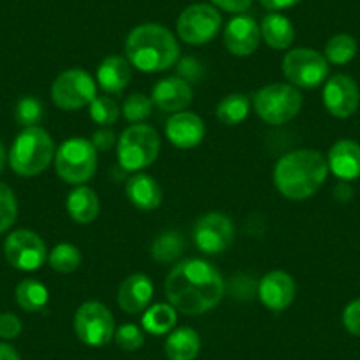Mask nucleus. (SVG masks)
<instances>
[{"label": "nucleus", "instance_id": "f257e3e1", "mask_svg": "<svg viewBox=\"0 0 360 360\" xmlns=\"http://www.w3.org/2000/svg\"><path fill=\"white\" fill-rule=\"evenodd\" d=\"M169 304L182 314H203L214 309L224 295L219 270L205 259L191 258L176 263L165 281Z\"/></svg>", "mask_w": 360, "mask_h": 360}, {"label": "nucleus", "instance_id": "f03ea898", "mask_svg": "<svg viewBox=\"0 0 360 360\" xmlns=\"http://www.w3.org/2000/svg\"><path fill=\"white\" fill-rule=\"evenodd\" d=\"M328 175L327 159L313 148H299L283 155L274 166V186L285 198L307 200L318 193Z\"/></svg>", "mask_w": 360, "mask_h": 360}, {"label": "nucleus", "instance_id": "7ed1b4c3", "mask_svg": "<svg viewBox=\"0 0 360 360\" xmlns=\"http://www.w3.org/2000/svg\"><path fill=\"white\" fill-rule=\"evenodd\" d=\"M126 58L143 72H161L173 68L180 58L175 36L159 23L134 27L126 39Z\"/></svg>", "mask_w": 360, "mask_h": 360}, {"label": "nucleus", "instance_id": "20e7f679", "mask_svg": "<svg viewBox=\"0 0 360 360\" xmlns=\"http://www.w3.org/2000/svg\"><path fill=\"white\" fill-rule=\"evenodd\" d=\"M53 138L43 127H23L9 150V165L20 176H34L43 173L55 159Z\"/></svg>", "mask_w": 360, "mask_h": 360}, {"label": "nucleus", "instance_id": "39448f33", "mask_svg": "<svg viewBox=\"0 0 360 360\" xmlns=\"http://www.w3.org/2000/svg\"><path fill=\"white\" fill-rule=\"evenodd\" d=\"M255 112L270 126H283L295 119L302 110V94L290 83H270L252 98Z\"/></svg>", "mask_w": 360, "mask_h": 360}, {"label": "nucleus", "instance_id": "423d86ee", "mask_svg": "<svg viewBox=\"0 0 360 360\" xmlns=\"http://www.w3.org/2000/svg\"><path fill=\"white\" fill-rule=\"evenodd\" d=\"M161 140L154 127L147 124H133L117 140V158L126 172H141L158 159Z\"/></svg>", "mask_w": 360, "mask_h": 360}, {"label": "nucleus", "instance_id": "0eeeda50", "mask_svg": "<svg viewBox=\"0 0 360 360\" xmlns=\"http://www.w3.org/2000/svg\"><path fill=\"white\" fill-rule=\"evenodd\" d=\"M55 169L64 182L83 186L96 175L98 169V150L90 140L69 138L55 152Z\"/></svg>", "mask_w": 360, "mask_h": 360}, {"label": "nucleus", "instance_id": "6e6552de", "mask_svg": "<svg viewBox=\"0 0 360 360\" xmlns=\"http://www.w3.org/2000/svg\"><path fill=\"white\" fill-rule=\"evenodd\" d=\"M94 78L83 69H68L60 72L51 85V101L65 112L89 106L98 94Z\"/></svg>", "mask_w": 360, "mask_h": 360}, {"label": "nucleus", "instance_id": "1a4fd4ad", "mask_svg": "<svg viewBox=\"0 0 360 360\" xmlns=\"http://www.w3.org/2000/svg\"><path fill=\"white\" fill-rule=\"evenodd\" d=\"M283 72L290 85L316 89L327 82L328 62L325 55L311 48H295L283 58Z\"/></svg>", "mask_w": 360, "mask_h": 360}, {"label": "nucleus", "instance_id": "9d476101", "mask_svg": "<svg viewBox=\"0 0 360 360\" xmlns=\"http://www.w3.org/2000/svg\"><path fill=\"white\" fill-rule=\"evenodd\" d=\"M75 332L76 338L86 346L99 348L108 345L115 335V320L112 311L96 300L82 304L75 314Z\"/></svg>", "mask_w": 360, "mask_h": 360}, {"label": "nucleus", "instance_id": "9b49d317", "mask_svg": "<svg viewBox=\"0 0 360 360\" xmlns=\"http://www.w3.org/2000/svg\"><path fill=\"white\" fill-rule=\"evenodd\" d=\"M223 20L219 11L209 4H193L180 13L176 20V34L184 43L202 46L219 34Z\"/></svg>", "mask_w": 360, "mask_h": 360}, {"label": "nucleus", "instance_id": "f8f14e48", "mask_svg": "<svg viewBox=\"0 0 360 360\" xmlns=\"http://www.w3.org/2000/svg\"><path fill=\"white\" fill-rule=\"evenodd\" d=\"M4 252L8 262L23 272H34L41 269L48 258L43 238L30 230H16L6 238Z\"/></svg>", "mask_w": 360, "mask_h": 360}, {"label": "nucleus", "instance_id": "ddd939ff", "mask_svg": "<svg viewBox=\"0 0 360 360\" xmlns=\"http://www.w3.org/2000/svg\"><path fill=\"white\" fill-rule=\"evenodd\" d=\"M196 248L205 255H219L226 251L235 238V224L221 212H209L200 217L193 230Z\"/></svg>", "mask_w": 360, "mask_h": 360}, {"label": "nucleus", "instance_id": "4468645a", "mask_svg": "<svg viewBox=\"0 0 360 360\" xmlns=\"http://www.w3.org/2000/svg\"><path fill=\"white\" fill-rule=\"evenodd\" d=\"M323 105L332 117L348 119L359 110L360 89L348 75H334L323 85Z\"/></svg>", "mask_w": 360, "mask_h": 360}, {"label": "nucleus", "instance_id": "2eb2a0df", "mask_svg": "<svg viewBox=\"0 0 360 360\" xmlns=\"http://www.w3.org/2000/svg\"><path fill=\"white\" fill-rule=\"evenodd\" d=\"M223 41L226 50L235 57H249L262 41V30L256 20L248 15H237L224 27Z\"/></svg>", "mask_w": 360, "mask_h": 360}, {"label": "nucleus", "instance_id": "dca6fc26", "mask_svg": "<svg viewBox=\"0 0 360 360\" xmlns=\"http://www.w3.org/2000/svg\"><path fill=\"white\" fill-rule=\"evenodd\" d=\"M297 286L292 276L283 270H272L262 278L258 285V297L270 311H285L295 299Z\"/></svg>", "mask_w": 360, "mask_h": 360}, {"label": "nucleus", "instance_id": "f3484780", "mask_svg": "<svg viewBox=\"0 0 360 360\" xmlns=\"http://www.w3.org/2000/svg\"><path fill=\"white\" fill-rule=\"evenodd\" d=\"M150 99L162 112L176 113L191 105L193 89L188 79L180 78V76H169V78H162L155 83Z\"/></svg>", "mask_w": 360, "mask_h": 360}, {"label": "nucleus", "instance_id": "a211bd4d", "mask_svg": "<svg viewBox=\"0 0 360 360\" xmlns=\"http://www.w3.org/2000/svg\"><path fill=\"white\" fill-rule=\"evenodd\" d=\"M166 138L176 148H195L205 138V124L196 113L176 112L166 122Z\"/></svg>", "mask_w": 360, "mask_h": 360}, {"label": "nucleus", "instance_id": "6ab92c4d", "mask_svg": "<svg viewBox=\"0 0 360 360\" xmlns=\"http://www.w3.org/2000/svg\"><path fill=\"white\" fill-rule=\"evenodd\" d=\"M328 172L334 173L339 180H355L360 176V145L356 141L342 138L335 141L328 150Z\"/></svg>", "mask_w": 360, "mask_h": 360}, {"label": "nucleus", "instance_id": "aec40b11", "mask_svg": "<svg viewBox=\"0 0 360 360\" xmlns=\"http://www.w3.org/2000/svg\"><path fill=\"white\" fill-rule=\"evenodd\" d=\"M154 297V285L145 274H131L119 286V306L124 313L138 314L145 311Z\"/></svg>", "mask_w": 360, "mask_h": 360}, {"label": "nucleus", "instance_id": "412c9836", "mask_svg": "<svg viewBox=\"0 0 360 360\" xmlns=\"http://www.w3.org/2000/svg\"><path fill=\"white\" fill-rule=\"evenodd\" d=\"M126 195L138 210L150 212L162 202V189L158 180L145 173H134L126 182Z\"/></svg>", "mask_w": 360, "mask_h": 360}, {"label": "nucleus", "instance_id": "4be33fe9", "mask_svg": "<svg viewBox=\"0 0 360 360\" xmlns=\"http://www.w3.org/2000/svg\"><path fill=\"white\" fill-rule=\"evenodd\" d=\"M131 64L120 55H110L99 64L98 83L106 94H120L131 82Z\"/></svg>", "mask_w": 360, "mask_h": 360}, {"label": "nucleus", "instance_id": "5701e85b", "mask_svg": "<svg viewBox=\"0 0 360 360\" xmlns=\"http://www.w3.org/2000/svg\"><path fill=\"white\" fill-rule=\"evenodd\" d=\"M68 212L72 221L78 224H90L99 216V198L94 189L86 186H78L68 196Z\"/></svg>", "mask_w": 360, "mask_h": 360}, {"label": "nucleus", "instance_id": "b1692460", "mask_svg": "<svg viewBox=\"0 0 360 360\" xmlns=\"http://www.w3.org/2000/svg\"><path fill=\"white\" fill-rule=\"evenodd\" d=\"M202 341L198 332L189 327H180L169 332L165 342V353L168 360H195L198 356Z\"/></svg>", "mask_w": 360, "mask_h": 360}, {"label": "nucleus", "instance_id": "393cba45", "mask_svg": "<svg viewBox=\"0 0 360 360\" xmlns=\"http://www.w3.org/2000/svg\"><path fill=\"white\" fill-rule=\"evenodd\" d=\"M262 37L265 43L274 50H286L292 46L293 39H295V29H293L292 22L286 16L279 15V13H270L262 20Z\"/></svg>", "mask_w": 360, "mask_h": 360}, {"label": "nucleus", "instance_id": "a878e982", "mask_svg": "<svg viewBox=\"0 0 360 360\" xmlns=\"http://www.w3.org/2000/svg\"><path fill=\"white\" fill-rule=\"evenodd\" d=\"M16 302L27 313H37L46 307L50 293L48 288L37 279H23L18 286H16Z\"/></svg>", "mask_w": 360, "mask_h": 360}, {"label": "nucleus", "instance_id": "bb28decb", "mask_svg": "<svg viewBox=\"0 0 360 360\" xmlns=\"http://www.w3.org/2000/svg\"><path fill=\"white\" fill-rule=\"evenodd\" d=\"M176 323V309L172 304H154L147 307L141 318V325L152 335H165L172 332Z\"/></svg>", "mask_w": 360, "mask_h": 360}, {"label": "nucleus", "instance_id": "cd10ccee", "mask_svg": "<svg viewBox=\"0 0 360 360\" xmlns=\"http://www.w3.org/2000/svg\"><path fill=\"white\" fill-rule=\"evenodd\" d=\"M251 110V103L245 94H230L221 99L216 108V117L224 126H237L244 122Z\"/></svg>", "mask_w": 360, "mask_h": 360}, {"label": "nucleus", "instance_id": "c85d7f7f", "mask_svg": "<svg viewBox=\"0 0 360 360\" xmlns=\"http://www.w3.org/2000/svg\"><path fill=\"white\" fill-rule=\"evenodd\" d=\"M182 249H184V240H182L180 233L169 230L162 231L154 238L150 245V255L155 262L172 263L182 255Z\"/></svg>", "mask_w": 360, "mask_h": 360}, {"label": "nucleus", "instance_id": "c756f323", "mask_svg": "<svg viewBox=\"0 0 360 360\" xmlns=\"http://www.w3.org/2000/svg\"><path fill=\"white\" fill-rule=\"evenodd\" d=\"M356 55V41L349 34H335L325 44V58L330 64H348Z\"/></svg>", "mask_w": 360, "mask_h": 360}, {"label": "nucleus", "instance_id": "7c9ffc66", "mask_svg": "<svg viewBox=\"0 0 360 360\" xmlns=\"http://www.w3.org/2000/svg\"><path fill=\"white\" fill-rule=\"evenodd\" d=\"M48 263L51 269L60 274H69V272H75L82 263V252L76 245L62 242L51 249V252L48 255Z\"/></svg>", "mask_w": 360, "mask_h": 360}, {"label": "nucleus", "instance_id": "2f4dec72", "mask_svg": "<svg viewBox=\"0 0 360 360\" xmlns=\"http://www.w3.org/2000/svg\"><path fill=\"white\" fill-rule=\"evenodd\" d=\"M90 119L103 127L113 126L120 117V108L110 96H96L89 105Z\"/></svg>", "mask_w": 360, "mask_h": 360}, {"label": "nucleus", "instance_id": "473e14b6", "mask_svg": "<svg viewBox=\"0 0 360 360\" xmlns=\"http://www.w3.org/2000/svg\"><path fill=\"white\" fill-rule=\"evenodd\" d=\"M16 120L20 126L23 127H34L43 120L44 117V106L39 99L32 98V96H25L16 105Z\"/></svg>", "mask_w": 360, "mask_h": 360}, {"label": "nucleus", "instance_id": "72a5a7b5", "mask_svg": "<svg viewBox=\"0 0 360 360\" xmlns=\"http://www.w3.org/2000/svg\"><path fill=\"white\" fill-rule=\"evenodd\" d=\"M18 217V202L8 184L0 182V233L8 231Z\"/></svg>", "mask_w": 360, "mask_h": 360}, {"label": "nucleus", "instance_id": "f704fd0d", "mask_svg": "<svg viewBox=\"0 0 360 360\" xmlns=\"http://www.w3.org/2000/svg\"><path fill=\"white\" fill-rule=\"evenodd\" d=\"M152 106H154V103L145 94H131L124 101L122 113L126 117V120H129V122L141 124L143 120H147L150 117Z\"/></svg>", "mask_w": 360, "mask_h": 360}, {"label": "nucleus", "instance_id": "c9c22d12", "mask_svg": "<svg viewBox=\"0 0 360 360\" xmlns=\"http://www.w3.org/2000/svg\"><path fill=\"white\" fill-rule=\"evenodd\" d=\"M115 342L120 349H126V352H136L143 346L145 335L141 332V328H138L136 325L126 323L120 325L119 328H115Z\"/></svg>", "mask_w": 360, "mask_h": 360}, {"label": "nucleus", "instance_id": "e433bc0d", "mask_svg": "<svg viewBox=\"0 0 360 360\" xmlns=\"http://www.w3.org/2000/svg\"><path fill=\"white\" fill-rule=\"evenodd\" d=\"M342 325L346 330L360 338V299L352 300L342 311Z\"/></svg>", "mask_w": 360, "mask_h": 360}, {"label": "nucleus", "instance_id": "4c0bfd02", "mask_svg": "<svg viewBox=\"0 0 360 360\" xmlns=\"http://www.w3.org/2000/svg\"><path fill=\"white\" fill-rule=\"evenodd\" d=\"M22 332V320L13 313L0 314V338L16 339Z\"/></svg>", "mask_w": 360, "mask_h": 360}, {"label": "nucleus", "instance_id": "58836bf2", "mask_svg": "<svg viewBox=\"0 0 360 360\" xmlns=\"http://www.w3.org/2000/svg\"><path fill=\"white\" fill-rule=\"evenodd\" d=\"M90 143L94 145V148L98 152H106L117 143V136L112 129H108V127H101V129H98L92 134Z\"/></svg>", "mask_w": 360, "mask_h": 360}, {"label": "nucleus", "instance_id": "ea45409f", "mask_svg": "<svg viewBox=\"0 0 360 360\" xmlns=\"http://www.w3.org/2000/svg\"><path fill=\"white\" fill-rule=\"evenodd\" d=\"M210 2L228 13H244L252 4V0H210Z\"/></svg>", "mask_w": 360, "mask_h": 360}, {"label": "nucleus", "instance_id": "a19ab883", "mask_svg": "<svg viewBox=\"0 0 360 360\" xmlns=\"http://www.w3.org/2000/svg\"><path fill=\"white\" fill-rule=\"evenodd\" d=\"M300 0H259V4L269 11H283L299 4Z\"/></svg>", "mask_w": 360, "mask_h": 360}, {"label": "nucleus", "instance_id": "79ce46f5", "mask_svg": "<svg viewBox=\"0 0 360 360\" xmlns=\"http://www.w3.org/2000/svg\"><path fill=\"white\" fill-rule=\"evenodd\" d=\"M352 188H349L348 182H345V180H341L338 184V188L334 189V195L335 198L339 200V202H348L349 198H352Z\"/></svg>", "mask_w": 360, "mask_h": 360}, {"label": "nucleus", "instance_id": "37998d69", "mask_svg": "<svg viewBox=\"0 0 360 360\" xmlns=\"http://www.w3.org/2000/svg\"><path fill=\"white\" fill-rule=\"evenodd\" d=\"M0 360H22V359H20L18 352H16L11 345L0 342Z\"/></svg>", "mask_w": 360, "mask_h": 360}, {"label": "nucleus", "instance_id": "c03bdc74", "mask_svg": "<svg viewBox=\"0 0 360 360\" xmlns=\"http://www.w3.org/2000/svg\"><path fill=\"white\" fill-rule=\"evenodd\" d=\"M6 158H8V154H6V148H4V145L0 143V172H2V168H4Z\"/></svg>", "mask_w": 360, "mask_h": 360}]
</instances>
